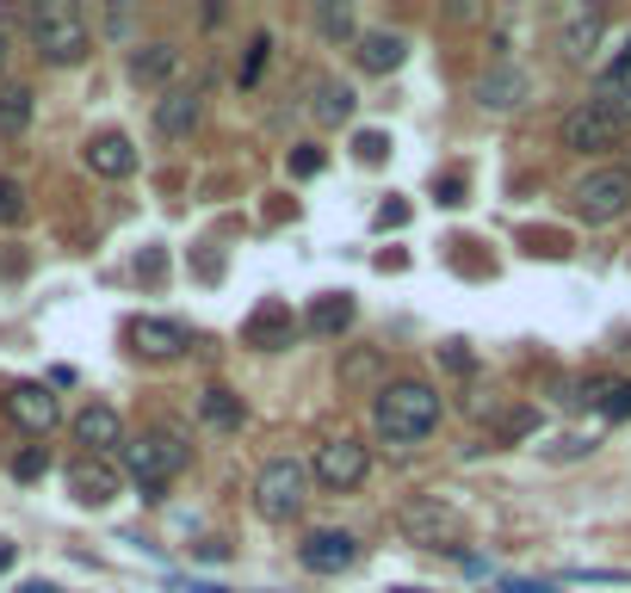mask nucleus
I'll use <instances>...</instances> for the list:
<instances>
[{
    "instance_id": "12",
    "label": "nucleus",
    "mask_w": 631,
    "mask_h": 593,
    "mask_svg": "<svg viewBox=\"0 0 631 593\" xmlns=\"http://www.w3.org/2000/svg\"><path fill=\"white\" fill-rule=\"evenodd\" d=\"M291 341H298V315H291L285 296H267V303L242 322V346H254V353H285Z\"/></svg>"
},
{
    "instance_id": "18",
    "label": "nucleus",
    "mask_w": 631,
    "mask_h": 593,
    "mask_svg": "<svg viewBox=\"0 0 631 593\" xmlns=\"http://www.w3.org/2000/svg\"><path fill=\"white\" fill-rule=\"evenodd\" d=\"M600 32H607V13H600V7H576V13H564V25H557V50H564L569 63H588Z\"/></svg>"
},
{
    "instance_id": "16",
    "label": "nucleus",
    "mask_w": 631,
    "mask_h": 593,
    "mask_svg": "<svg viewBox=\"0 0 631 593\" xmlns=\"http://www.w3.org/2000/svg\"><path fill=\"white\" fill-rule=\"evenodd\" d=\"M526 94H533V75L514 68V63H495V68L477 75V106L483 111H521Z\"/></svg>"
},
{
    "instance_id": "36",
    "label": "nucleus",
    "mask_w": 631,
    "mask_h": 593,
    "mask_svg": "<svg viewBox=\"0 0 631 593\" xmlns=\"http://www.w3.org/2000/svg\"><path fill=\"white\" fill-rule=\"evenodd\" d=\"M7 63H13V32L0 25V75H7Z\"/></svg>"
},
{
    "instance_id": "5",
    "label": "nucleus",
    "mask_w": 631,
    "mask_h": 593,
    "mask_svg": "<svg viewBox=\"0 0 631 593\" xmlns=\"http://www.w3.org/2000/svg\"><path fill=\"white\" fill-rule=\"evenodd\" d=\"M625 130H631V99L600 94V99H588V106H576V111L564 118V149H576V155H595V149H613Z\"/></svg>"
},
{
    "instance_id": "1",
    "label": "nucleus",
    "mask_w": 631,
    "mask_h": 593,
    "mask_svg": "<svg viewBox=\"0 0 631 593\" xmlns=\"http://www.w3.org/2000/svg\"><path fill=\"white\" fill-rule=\"evenodd\" d=\"M446 402L434 384H421V377H391V384H378V396H372V433L384 439V445H421L434 427H440Z\"/></svg>"
},
{
    "instance_id": "6",
    "label": "nucleus",
    "mask_w": 631,
    "mask_h": 593,
    "mask_svg": "<svg viewBox=\"0 0 631 593\" xmlns=\"http://www.w3.org/2000/svg\"><path fill=\"white\" fill-rule=\"evenodd\" d=\"M396 526H403V538H409V545H421V550H458V545H464V514H458V507H446L440 495L409 500V507L396 514Z\"/></svg>"
},
{
    "instance_id": "27",
    "label": "nucleus",
    "mask_w": 631,
    "mask_h": 593,
    "mask_svg": "<svg viewBox=\"0 0 631 593\" xmlns=\"http://www.w3.org/2000/svg\"><path fill=\"white\" fill-rule=\"evenodd\" d=\"M267 56H272V37L254 32V37H248V56H242V68H236V87H260V75H267Z\"/></svg>"
},
{
    "instance_id": "35",
    "label": "nucleus",
    "mask_w": 631,
    "mask_h": 593,
    "mask_svg": "<svg viewBox=\"0 0 631 593\" xmlns=\"http://www.w3.org/2000/svg\"><path fill=\"white\" fill-rule=\"evenodd\" d=\"M106 32H111V37L130 32V13H125V7H111V13H106Z\"/></svg>"
},
{
    "instance_id": "30",
    "label": "nucleus",
    "mask_w": 631,
    "mask_h": 593,
    "mask_svg": "<svg viewBox=\"0 0 631 593\" xmlns=\"http://www.w3.org/2000/svg\"><path fill=\"white\" fill-rule=\"evenodd\" d=\"M44 470H50V452H44V445H25V452L13 457V476H19V483H38Z\"/></svg>"
},
{
    "instance_id": "28",
    "label": "nucleus",
    "mask_w": 631,
    "mask_h": 593,
    "mask_svg": "<svg viewBox=\"0 0 631 593\" xmlns=\"http://www.w3.org/2000/svg\"><path fill=\"white\" fill-rule=\"evenodd\" d=\"M25 217H32V204H25V186L0 173V229H19Z\"/></svg>"
},
{
    "instance_id": "2",
    "label": "nucleus",
    "mask_w": 631,
    "mask_h": 593,
    "mask_svg": "<svg viewBox=\"0 0 631 593\" xmlns=\"http://www.w3.org/2000/svg\"><path fill=\"white\" fill-rule=\"evenodd\" d=\"M25 44H32L38 63L75 68V63H87V50H94V25H87V13H81L75 0H44V7L25 13Z\"/></svg>"
},
{
    "instance_id": "32",
    "label": "nucleus",
    "mask_w": 631,
    "mask_h": 593,
    "mask_svg": "<svg viewBox=\"0 0 631 593\" xmlns=\"http://www.w3.org/2000/svg\"><path fill=\"white\" fill-rule=\"evenodd\" d=\"M291 173H298V180L322 173V149H316V142H298V155H291Z\"/></svg>"
},
{
    "instance_id": "14",
    "label": "nucleus",
    "mask_w": 631,
    "mask_h": 593,
    "mask_svg": "<svg viewBox=\"0 0 631 593\" xmlns=\"http://www.w3.org/2000/svg\"><path fill=\"white\" fill-rule=\"evenodd\" d=\"M199 125H205V94H199V87H168V94L156 99V137L186 142Z\"/></svg>"
},
{
    "instance_id": "31",
    "label": "nucleus",
    "mask_w": 631,
    "mask_h": 593,
    "mask_svg": "<svg viewBox=\"0 0 631 593\" xmlns=\"http://www.w3.org/2000/svg\"><path fill=\"white\" fill-rule=\"evenodd\" d=\"M353 155H360V161H372V168H378V161L391 155V137H384V130H360V142H353Z\"/></svg>"
},
{
    "instance_id": "22",
    "label": "nucleus",
    "mask_w": 631,
    "mask_h": 593,
    "mask_svg": "<svg viewBox=\"0 0 631 593\" xmlns=\"http://www.w3.org/2000/svg\"><path fill=\"white\" fill-rule=\"evenodd\" d=\"M32 111H38V94L25 80H0V137L13 142L32 130Z\"/></svg>"
},
{
    "instance_id": "39",
    "label": "nucleus",
    "mask_w": 631,
    "mask_h": 593,
    "mask_svg": "<svg viewBox=\"0 0 631 593\" xmlns=\"http://www.w3.org/2000/svg\"><path fill=\"white\" fill-rule=\"evenodd\" d=\"M7 562H13V545H0V569H7Z\"/></svg>"
},
{
    "instance_id": "33",
    "label": "nucleus",
    "mask_w": 631,
    "mask_h": 593,
    "mask_svg": "<svg viewBox=\"0 0 631 593\" xmlns=\"http://www.w3.org/2000/svg\"><path fill=\"white\" fill-rule=\"evenodd\" d=\"M137 272H142L149 284H156V279H161V248H149V254H142V260H137Z\"/></svg>"
},
{
    "instance_id": "21",
    "label": "nucleus",
    "mask_w": 631,
    "mask_h": 593,
    "mask_svg": "<svg viewBox=\"0 0 631 593\" xmlns=\"http://www.w3.org/2000/svg\"><path fill=\"white\" fill-rule=\"evenodd\" d=\"M403 56H409V37L403 32H360V68L365 75H391V68H403Z\"/></svg>"
},
{
    "instance_id": "13",
    "label": "nucleus",
    "mask_w": 631,
    "mask_h": 593,
    "mask_svg": "<svg viewBox=\"0 0 631 593\" xmlns=\"http://www.w3.org/2000/svg\"><path fill=\"white\" fill-rule=\"evenodd\" d=\"M298 562L310 569V575H347L353 562H360V538L353 531H310L298 545Z\"/></svg>"
},
{
    "instance_id": "15",
    "label": "nucleus",
    "mask_w": 631,
    "mask_h": 593,
    "mask_svg": "<svg viewBox=\"0 0 631 593\" xmlns=\"http://www.w3.org/2000/svg\"><path fill=\"white\" fill-rule=\"evenodd\" d=\"M118 483H125V470L111 464V457H75V464H68V495H75L81 507L118 500Z\"/></svg>"
},
{
    "instance_id": "8",
    "label": "nucleus",
    "mask_w": 631,
    "mask_h": 593,
    "mask_svg": "<svg viewBox=\"0 0 631 593\" xmlns=\"http://www.w3.org/2000/svg\"><path fill=\"white\" fill-rule=\"evenodd\" d=\"M569 204H576V217L582 223H613L631 211V168H595L576 180V192H569Z\"/></svg>"
},
{
    "instance_id": "23",
    "label": "nucleus",
    "mask_w": 631,
    "mask_h": 593,
    "mask_svg": "<svg viewBox=\"0 0 631 593\" xmlns=\"http://www.w3.org/2000/svg\"><path fill=\"white\" fill-rule=\"evenodd\" d=\"M174 68H180V50L161 44V37H156V44H137V50H130V80H137V87H161Z\"/></svg>"
},
{
    "instance_id": "25",
    "label": "nucleus",
    "mask_w": 631,
    "mask_h": 593,
    "mask_svg": "<svg viewBox=\"0 0 631 593\" xmlns=\"http://www.w3.org/2000/svg\"><path fill=\"white\" fill-rule=\"evenodd\" d=\"M582 402H595L607 421H631V384H625V377H595Z\"/></svg>"
},
{
    "instance_id": "20",
    "label": "nucleus",
    "mask_w": 631,
    "mask_h": 593,
    "mask_svg": "<svg viewBox=\"0 0 631 593\" xmlns=\"http://www.w3.org/2000/svg\"><path fill=\"white\" fill-rule=\"evenodd\" d=\"M310 94H316V125H347V118H353V106H360V99H353V87H347V80H334V75H316L310 80Z\"/></svg>"
},
{
    "instance_id": "37",
    "label": "nucleus",
    "mask_w": 631,
    "mask_h": 593,
    "mask_svg": "<svg viewBox=\"0 0 631 593\" xmlns=\"http://www.w3.org/2000/svg\"><path fill=\"white\" fill-rule=\"evenodd\" d=\"M19 593H63V587H50V581H25Z\"/></svg>"
},
{
    "instance_id": "38",
    "label": "nucleus",
    "mask_w": 631,
    "mask_h": 593,
    "mask_svg": "<svg viewBox=\"0 0 631 593\" xmlns=\"http://www.w3.org/2000/svg\"><path fill=\"white\" fill-rule=\"evenodd\" d=\"M186 593H223V587H205V581H186Z\"/></svg>"
},
{
    "instance_id": "9",
    "label": "nucleus",
    "mask_w": 631,
    "mask_h": 593,
    "mask_svg": "<svg viewBox=\"0 0 631 593\" xmlns=\"http://www.w3.org/2000/svg\"><path fill=\"white\" fill-rule=\"evenodd\" d=\"M68 433H75L81 457H118V445H125V414L111 402H87L75 421H68Z\"/></svg>"
},
{
    "instance_id": "24",
    "label": "nucleus",
    "mask_w": 631,
    "mask_h": 593,
    "mask_svg": "<svg viewBox=\"0 0 631 593\" xmlns=\"http://www.w3.org/2000/svg\"><path fill=\"white\" fill-rule=\"evenodd\" d=\"M199 421L217 427V433H236L242 421H248V402H242L236 390H223V384H211L205 396H199Z\"/></svg>"
},
{
    "instance_id": "7",
    "label": "nucleus",
    "mask_w": 631,
    "mask_h": 593,
    "mask_svg": "<svg viewBox=\"0 0 631 593\" xmlns=\"http://www.w3.org/2000/svg\"><path fill=\"white\" fill-rule=\"evenodd\" d=\"M372 476V452H365L360 439H322L316 445V457H310V483L316 488H329V495H353V488Z\"/></svg>"
},
{
    "instance_id": "26",
    "label": "nucleus",
    "mask_w": 631,
    "mask_h": 593,
    "mask_svg": "<svg viewBox=\"0 0 631 593\" xmlns=\"http://www.w3.org/2000/svg\"><path fill=\"white\" fill-rule=\"evenodd\" d=\"M316 32L329 37V44H360V25H353V7H341V0H322V7H316Z\"/></svg>"
},
{
    "instance_id": "10",
    "label": "nucleus",
    "mask_w": 631,
    "mask_h": 593,
    "mask_svg": "<svg viewBox=\"0 0 631 593\" xmlns=\"http://www.w3.org/2000/svg\"><path fill=\"white\" fill-rule=\"evenodd\" d=\"M7 421H13L19 433L44 439V433H56V421H63V402L50 396V384H13V390H7Z\"/></svg>"
},
{
    "instance_id": "3",
    "label": "nucleus",
    "mask_w": 631,
    "mask_h": 593,
    "mask_svg": "<svg viewBox=\"0 0 631 593\" xmlns=\"http://www.w3.org/2000/svg\"><path fill=\"white\" fill-rule=\"evenodd\" d=\"M118 464H125V476L142 488V500H161V488L192 464V452H186V439H180V433L161 427V433L125 439V445H118Z\"/></svg>"
},
{
    "instance_id": "34",
    "label": "nucleus",
    "mask_w": 631,
    "mask_h": 593,
    "mask_svg": "<svg viewBox=\"0 0 631 593\" xmlns=\"http://www.w3.org/2000/svg\"><path fill=\"white\" fill-rule=\"evenodd\" d=\"M502 593H557L552 581H502Z\"/></svg>"
},
{
    "instance_id": "19",
    "label": "nucleus",
    "mask_w": 631,
    "mask_h": 593,
    "mask_svg": "<svg viewBox=\"0 0 631 593\" xmlns=\"http://www.w3.org/2000/svg\"><path fill=\"white\" fill-rule=\"evenodd\" d=\"M303 328H310L316 341H341V334L353 328V296H347V291L316 296V303H310V315H303Z\"/></svg>"
},
{
    "instance_id": "4",
    "label": "nucleus",
    "mask_w": 631,
    "mask_h": 593,
    "mask_svg": "<svg viewBox=\"0 0 631 593\" xmlns=\"http://www.w3.org/2000/svg\"><path fill=\"white\" fill-rule=\"evenodd\" d=\"M310 507V464L303 457H267L254 476V514L267 526H291Z\"/></svg>"
},
{
    "instance_id": "11",
    "label": "nucleus",
    "mask_w": 631,
    "mask_h": 593,
    "mask_svg": "<svg viewBox=\"0 0 631 593\" xmlns=\"http://www.w3.org/2000/svg\"><path fill=\"white\" fill-rule=\"evenodd\" d=\"M192 341L199 334L174 315H137L130 322V353H142V359H180V353H192Z\"/></svg>"
},
{
    "instance_id": "17",
    "label": "nucleus",
    "mask_w": 631,
    "mask_h": 593,
    "mask_svg": "<svg viewBox=\"0 0 631 593\" xmlns=\"http://www.w3.org/2000/svg\"><path fill=\"white\" fill-rule=\"evenodd\" d=\"M81 161H87V173H99V180H130V173H137V142H130L125 130H99V137H87Z\"/></svg>"
},
{
    "instance_id": "29",
    "label": "nucleus",
    "mask_w": 631,
    "mask_h": 593,
    "mask_svg": "<svg viewBox=\"0 0 631 593\" xmlns=\"http://www.w3.org/2000/svg\"><path fill=\"white\" fill-rule=\"evenodd\" d=\"M600 94H619V99H631V37H625V50L613 56V68L600 75Z\"/></svg>"
}]
</instances>
